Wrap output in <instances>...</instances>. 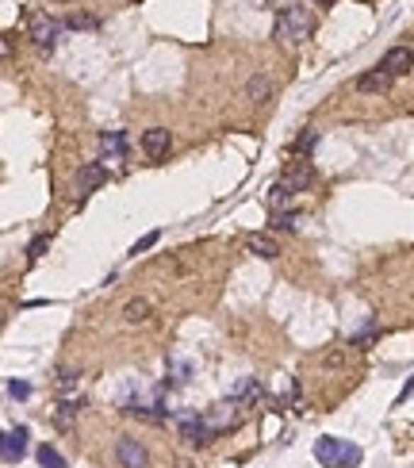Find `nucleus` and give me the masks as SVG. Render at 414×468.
<instances>
[{
  "label": "nucleus",
  "mask_w": 414,
  "mask_h": 468,
  "mask_svg": "<svg viewBox=\"0 0 414 468\" xmlns=\"http://www.w3.org/2000/svg\"><path fill=\"white\" fill-rule=\"evenodd\" d=\"M177 430H181V438H188L192 445H207V442H215V430L207 426V418H203V415H181V418H177Z\"/></svg>",
  "instance_id": "obj_4"
},
{
  "label": "nucleus",
  "mask_w": 414,
  "mask_h": 468,
  "mask_svg": "<svg viewBox=\"0 0 414 468\" xmlns=\"http://www.w3.org/2000/svg\"><path fill=\"white\" fill-rule=\"evenodd\" d=\"M315 143H318V135H315V130H303V135L296 138V154H299V157H307L310 150H315Z\"/></svg>",
  "instance_id": "obj_20"
},
{
  "label": "nucleus",
  "mask_w": 414,
  "mask_h": 468,
  "mask_svg": "<svg viewBox=\"0 0 414 468\" xmlns=\"http://www.w3.org/2000/svg\"><path fill=\"white\" fill-rule=\"evenodd\" d=\"M261 4H269V0H261Z\"/></svg>",
  "instance_id": "obj_30"
},
{
  "label": "nucleus",
  "mask_w": 414,
  "mask_h": 468,
  "mask_svg": "<svg viewBox=\"0 0 414 468\" xmlns=\"http://www.w3.org/2000/svg\"><path fill=\"white\" fill-rule=\"evenodd\" d=\"M380 69L388 73V77L399 81L403 73H410V69H414V50H410V46H391V50L380 58Z\"/></svg>",
  "instance_id": "obj_6"
},
{
  "label": "nucleus",
  "mask_w": 414,
  "mask_h": 468,
  "mask_svg": "<svg viewBox=\"0 0 414 468\" xmlns=\"http://www.w3.org/2000/svg\"><path fill=\"white\" fill-rule=\"evenodd\" d=\"M103 181H108V165H103V162H89V165H81V169H77V189H81V196H89L92 189H100Z\"/></svg>",
  "instance_id": "obj_11"
},
{
  "label": "nucleus",
  "mask_w": 414,
  "mask_h": 468,
  "mask_svg": "<svg viewBox=\"0 0 414 468\" xmlns=\"http://www.w3.org/2000/svg\"><path fill=\"white\" fill-rule=\"evenodd\" d=\"M69 27H77V31H84V27H96V16H69Z\"/></svg>",
  "instance_id": "obj_25"
},
{
  "label": "nucleus",
  "mask_w": 414,
  "mask_h": 468,
  "mask_svg": "<svg viewBox=\"0 0 414 468\" xmlns=\"http://www.w3.org/2000/svg\"><path fill=\"white\" fill-rule=\"evenodd\" d=\"M318 4H323V8H330V4H334V0H318Z\"/></svg>",
  "instance_id": "obj_28"
},
{
  "label": "nucleus",
  "mask_w": 414,
  "mask_h": 468,
  "mask_svg": "<svg viewBox=\"0 0 414 468\" xmlns=\"http://www.w3.org/2000/svg\"><path fill=\"white\" fill-rule=\"evenodd\" d=\"M269 96H272V81L265 77V73H253L250 85H246V100L250 104H265Z\"/></svg>",
  "instance_id": "obj_15"
},
{
  "label": "nucleus",
  "mask_w": 414,
  "mask_h": 468,
  "mask_svg": "<svg viewBox=\"0 0 414 468\" xmlns=\"http://www.w3.org/2000/svg\"><path fill=\"white\" fill-rule=\"evenodd\" d=\"M23 453H27V430L23 426L0 434V461H23Z\"/></svg>",
  "instance_id": "obj_10"
},
{
  "label": "nucleus",
  "mask_w": 414,
  "mask_h": 468,
  "mask_svg": "<svg viewBox=\"0 0 414 468\" xmlns=\"http://www.w3.org/2000/svg\"><path fill=\"white\" fill-rule=\"evenodd\" d=\"M169 146H173V130H169V127H150V130H142V154L146 157H165Z\"/></svg>",
  "instance_id": "obj_8"
},
{
  "label": "nucleus",
  "mask_w": 414,
  "mask_h": 468,
  "mask_svg": "<svg viewBox=\"0 0 414 468\" xmlns=\"http://www.w3.org/2000/svg\"><path fill=\"white\" fill-rule=\"evenodd\" d=\"M46 246H50V234H35L31 246H27V257H43V254H46Z\"/></svg>",
  "instance_id": "obj_23"
},
{
  "label": "nucleus",
  "mask_w": 414,
  "mask_h": 468,
  "mask_svg": "<svg viewBox=\"0 0 414 468\" xmlns=\"http://www.w3.org/2000/svg\"><path fill=\"white\" fill-rule=\"evenodd\" d=\"M280 184H288L291 192H307L310 184H315V169H310V162H303V157H299V162H291L288 169H284V177H280Z\"/></svg>",
  "instance_id": "obj_7"
},
{
  "label": "nucleus",
  "mask_w": 414,
  "mask_h": 468,
  "mask_svg": "<svg viewBox=\"0 0 414 468\" xmlns=\"http://www.w3.org/2000/svg\"><path fill=\"white\" fill-rule=\"evenodd\" d=\"M269 227H272V230H296V211H280V215H272Z\"/></svg>",
  "instance_id": "obj_21"
},
{
  "label": "nucleus",
  "mask_w": 414,
  "mask_h": 468,
  "mask_svg": "<svg viewBox=\"0 0 414 468\" xmlns=\"http://www.w3.org/2000/svg\"><path fill=\"white\" fill-rule=\"evenodd\" d=\"M77 380H81V372H77V369H62L54 384H58V391L65 396V391H73V388H77Z\"/></svg>",
  "instance_id": "obj_19"
},
{
  "label": "nucleus",
  "mask_w": 414,
  "mask_h": 468,
  "mask_svg": "<svg viewBox=\"0 0 414 468\" xmlns=\"http://www.w3.org/2000/svg\"><path fill=\"white\" fill-rule=\"evenodd\" d=\"M35 457H39L43 468H65V457L54 445H39V453H35Z\"/></svg>",
  "instance_id": "obj_18"
},
{
  "label": "nucleus",
  "mask_w": 414,
  "mask_h": 468,
  "mask_svg": "<svg viewBox=\"0 0 414 468\" xmlns=\"http://www.w3.org/2000/svg\"><path fill=\"white\" fill-rule=\"evenodd\" d=\"M310 31H315V16H310L307 4H288V8H280V16H276V39H280V43L299 46L303 39H310Z\"/></svg>",
  "instance_id": "obj_1"
},
{
  "label": "nucleus",
  "mask_w": 414,
  "mask_h": 468,
  "mask_svg": "<svg viewBox=\"0 0 414 468\" xmlns=\"http://www.w3.org/2000/svg\"><path fill=\"white\" fill-rule=\"evenodd\" d=\"M8 391H12V399H27V396H31V384L12 380V384H8Z\"/></svg>",
  "instance_id": "obj_24"
},
{
  "label": "nucleus",
  "mask_w": 414,
  "mask_h": 468,
  "mask_svg": "<svg viewBox=\"0 0 414 468\" xmlns=\"http://www.w3.org/2000/svg\"><path fill=\"white\" fill-rule=\"evenodd\" d=\"M157 238H162V230H150L146 238H138L135 246H130V257H138V254H146L150 246H157Z\"/></svg>",
  "instance_id": "obj_22"
},
{
  "label": "nucleus",
  "mask_w": 414,
  "mask_h": 468,
  "mask_svg": "<svg viewBox=\"0 0 414 468\" xmlns=\"http://www.w3.org/2000/svg\"><path fill=\"white\" fill-rule=\"evenodd\" d=\"M150 311H154V307H150V299H142V296H135L130 299V303L123 307V319L135 326V323H146L150 319Z\"/></svg>",
  "instance_id": "obj_16"
},
{
  "label": "nucleus",
  "mask_w": 414,
  "mask_h": 468,
  "mask_svg": "<svg viewBox=\"0 0 414 468\" xmlns=\"http://www.w3.org/2000/svg\"><path fill=\"white\" fill-rule=\"evenodd\" d=\"M8 54H12V43H8L4 35H0V58H8Z\"/></svg>",
  "instance_id": "obj_27"
},
{
  "label": "nucleus",
  "mask_w": 414,
  "mask_h": 468,
  "mask_svg": "<svg viewBox=\"0 0 414 468\" xmlns=\"http://www.w3.org/2000/svg\"><path fill=\"white\" fill-rule=\"evenodd\" d=\"M246 250H250V254H257V257H265V261L280 257V246H276V238H272V234H261V230L246 234Z\"/></svg>",
  "instance_id": "obj_12"
},
{
  "label": "nucleus",
  "mask_w": 414,
  "mask_h": 468,
  "mask_svg": "<svg viewBox=\"0 0 414 468\" xmlns=\"http://www.w3.org/2000/svg\"><path fill=\"white\" fill-rule=\"evenodd\" d=\"M100 162H127V135L123 130H103L100 135Z\"/></svg>",
  "instance_id": "obj_9"
},
{
  "label": "nucleus",
  "mask_w": 414,
  "mask_h": 468,
  "mask_svg": "<svg viewBox=\"0 0 414 468\" xmlns=\"http://www.w3.org/2000/svg\"><path fill=\"white\" fill-rule=\"evenodd\" d=\"M0 323H4V307H0Z\"/></svg>",
  "instance_id": "obj_29"
},
{
  "label": "nucleus",
  "mask_w": 414,
  "mask_h": 468,
  "mask_svg": "<svg viewBox=\"0 0 414 468\" xmlns=\"http://www.w3.org/2000/svg\"><path fill=\"white\" fill-rule=\"evenodd\" d=\"M315 461L323 468H357L361 464V445L342 442V438H318L315 442Z\"/></svg>",
  "instance_id": "obj_2"
},
{
  "label": "nucleus",
  "mask_w": 414,
  "mask_h": 468,
  "mask_svg": "<svg viewBox=\"0 0 414 468\" xmlns=\"http://www.w3.org/2000/svg\"><path fill=\"white\" fill-rule=\"evenodd\" d=\"M116 457L123 468H150V453L138 438H119L116 442Z\"/></svg>",
  "instance_id": "obj_5"
},
{
  "label": "nucleus",
  "mask_w": 414,
  "mask_h": 468,
  "mask_svg": "<svg viewBox=\"0 0 414 468\" xmlns=\"http://www.w3.org/2000/svg\"><path fill=\"white\" fill-rule=\"evenodd\" d=\"M269 211L272 215H280V211H296V192L288 189V184H272L269 189Z\"/></svg>",
  "instance_id": "obj_14"
},
{
  "label": "nucleus",
  "mask_w": 414,
  "mask_h": 468,
  "mask_svg": "<svg viewBox=\"0 0 414 468\" xmlns=\"http://www.w3.org/2000/svg\"><path fill=\"white\" fill-rule=\"evenodd\" d=\"M27 31H31L35 46L50 50V46L58 43V35H62V23L54 20V16H46V12H27Z\"/></svg>",
  "instance_id": "obj_3"
},
{
  "label": "nucleus",
  "mask_w": 414,
  "mask_h": 468,
  "mask_svg": "<svg viewBox=\"0 0 414 468\" xmlns=\"http://www.w3.org/2000/svg\"><path fill=\"white\" fill-rule=\"evenodd\" d=\"M84 407V399H62L58 403V411H54V423H58L62 430H69V423H73V415Z\"/></svg>",
  "instance_id": "obj_17"
},
{
  "label": "nucleus",
  "mask_w": 414,
  "mask_h": 468,
  "mask_svg": "<svg viewBox=\"0 0 414 468\" xmlns=\"http://www.w3.org/2000/svg\"><path fill=\"white\" fill-rule=\"evenodd\" d=\"M414 396V377L407 380V384H403V391H399V403H403V399H410Z\"/></svg>",
  "instance_id": "obj_26"
},
{
  "label": "nucleus",
  "mask_w": 414,
  "mask_h": 468,
  "mask_svg": "<svg viewBox=\"0 0 414 468\" xmlns=\"http://www.w3.org/2000/svg\"><path fill=\"white\" fill-rule=\"evenodd\" d=\"M395 85V77H388V73L380 69V65H376V69H369V73H361V77H357V89L361 92H388Z\"/></svg>",
  "instance_id": "obj_13"
}]
</instances>
